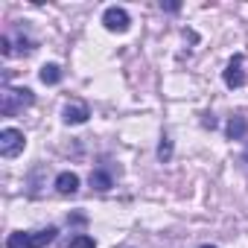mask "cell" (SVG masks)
I'll return each mask as SVG.
<instances>
[{
  "mask_svg": "<svg viewBox=\"0 0 248 248\" xmlns=\"http://www.w3.org/2000/svg\"><path fill=\"white\" fill-rule=\"evenodd\" d=\"M32 91L30 88H6L3 93H0V111L3 114H15L27 105H32Z\"/></svg>",
  "mask_w": 248,
  "mask_h": 248,
  "instance_id": "obj_1",
  "label": "cell"
},
{
  "mask_svg": "<svg viewBox=\"0 0 248 248\" xmlns=\"http://www.w3.org/2000/svg\"><path fill=\"white\" fill-rule=\"evenodd\" d=\"M24 146H27L24 132H18V129H3V132H0V155H3V158L21 155Z\"/></svg>",
  "mask_w": 248,
  "mask_h": 248,
  "instance_id": "obj_2",
  "label": "cell"
},
{
  "mask_svg": "<svg viewBox=\"0 0 248 248\" xmlns=\"http://www.w3.org/2000/svg\"><path fill=\"white\" fill-rule=\"evenodd\" d=\"M102 24H105V30H111V32H126L132 21H129V12H126V9L111 6V9H105V15H102Z\"/></svg>",
  "mask_w": 248,
  "mask_h": 248,
  "instance_id": "obj_3",
  "label": "cell"
},
{
  "mask_svg": "<svg viewBox=\"0 0 248 248\" xmlns=\"http://www.w3.org/2000/svg\"><path fill=\"white\" fill-rule=\"evenodd\" d=\"M225 85L228 88H242L245 85V73H242V56H233L228 70H225Z\"/></svg>",
  "mask_w": 248,
  "mask_h": 248,
  "instance_id": "obj_4",
  "label": "cell"
},
{
  "mask_svg": "<svg viewBox=\"0 0 248 248\" xmlns=\"http://www.w3.org/2000/svg\"><path fill=\"white\" fill-rule=\"evenodd\" d=\"M56 190H59L62 196H73V193L79 190V175H76V172H62V175L56 178Z\"/></svg>",
  "mask_w": 248,
  "mask_h": 248,
  "instance_id": "obj_5",
  "label": "cell"
},
{
  "mask_svg": "<svg viewBox=\"0 0 248 248\" xmlns=\"http://www.w3.org/2000/svg\"><path fill=\"white\" fill-rule=\"evenodd\" d=\"M91 114H88V105H79V102H73V105H64V123L70 126H79V123H85Z\"/></svg>",
  "mask_w": 248,
  "mask_h": 248,
  "instance_id": "obj_6",
  "label": "cell"
},
{
  "mask_svg": "<svg viewBox=\"0 0 248 248\" xmlns=\"http://www.w3.org/2000/svg\"><path fill=\"white\" fill-rule=\"evenodd\" d=\"M248 135V120L245 117H231V123H228V138L231 140H242Z\"/></svg>",
  "mask_w": 248,
  "mask_h": 248,
  "instance_id": "obj_7",
  "label": "cell"
},
{
  "mask_svg": "<svg viewBox=\"0 0 248 248\" xmlns=\"http://www.w3.org/2000/svg\"><path fill=\"white\" fill-rule=\"evenodd\" d=\"M6 248H35V239H32V233H24V231H18V233H9V239H6Z\"/></svg>",
  "mask_w": 248,
  "mask_h": 248,
  "instance_id": "obj_8",
  "label": "cell"
},
{
  "mask_svg": "<svg viewBox=\"0 0 248 248\" xmlns=\"http://www.w3.org/2000/svg\"><path fill=\"white\" fill-rule=\"evenodd\" d=\"M38 76H41L44 85H56V82H62V70H59V64H44Z\"/></svg>",
  "mask_w": 248,
  "mask_h": 248,
  "instance_id": "obj_9",
  "label": "cell"
},
{
  "mask_svg": "<svg viewBox=\"0 0 248 248\" xmlns=\"http://www.w3.org/2000/svg\"><path fill=\"white\" fill-rule=\"evenodd\" d=\"M91 184H93L96 190H102V193H105V190H111V175H108V172H102V170H96V172L91 175Z\"/></svg>",
  "mask_w": 248,
  "mask_h": 248,
  "instance_id": "obj_10",
  "label": "cell"
},
{
  "mask_svg": "<svg viewBox=\"0 0 248 248\" xmlns=\"http://www.w3.org/2000/svg\"><path fill=\"white\" fill-rule=\"evenodd\" d=\"M70 248H93V239L88 233H79V236L70 239Z\"/></svg>",
  "mask_w": 248,
  "mask_h": 248,
  "instance_id": "obj_11",
  "label": "cell"
},
{
  "mask_svg": "<svg viewBox=\"0 0 248 248\" xmlns=\"http://www.w3.org/2000/svg\"><path fill=\"white\" fill-rule=\"evenodd\" d=\"M170 155H172V143L164 138V140H161V146H158V158H161V161H170Z\"/></svg>",
  "mask_w": 248,
  "mask_h": 248,
  "instance_id": "obj_12",
  "label": "cell"
},
{
  "mask_svg": "<svg viewBox=\"0 0 248 248\" xmlns=\"http://www.w3.org/2000/svg\"><path fill=\"white\" fill-rule=\"evenodd\" d=\"M0 53H3V56H9V53H12V47H9V38H0Z\"/></svg>",
  "mask_w": 248,
  "mask_h": 248,
  "instance_id": "obj_13",
  "label": "cell"
},
{
  "mask_svg": "<svg viewBox=\"0 0 248 248\" xmlns=\"http://www.w3.org/2000/svg\"><path fill=\"white\" fill-rule=\"evenodd\" d=\"M161 6H164L167 12H178V9H181V3H161Z\"/></svg>",
  "mask_w": 248,
  "mask_h": 248,
  "instance_id": "obj_14",
  "label": "cell"
},
{
  "mask_svg": "<svg viewBox=\"0 0 248 248\" xmlns=\"http://www.w3.org/2000/svg\"><path fill=\"white\" fill-rule=\"evenodd\" d=\"M202 248H216V245H202Z\"/></svg>",
  "mask_w": 248,
  "mask_h": 248,
  "instance_id": "obj_15",
  "label": "cell"
}]
</instances>
